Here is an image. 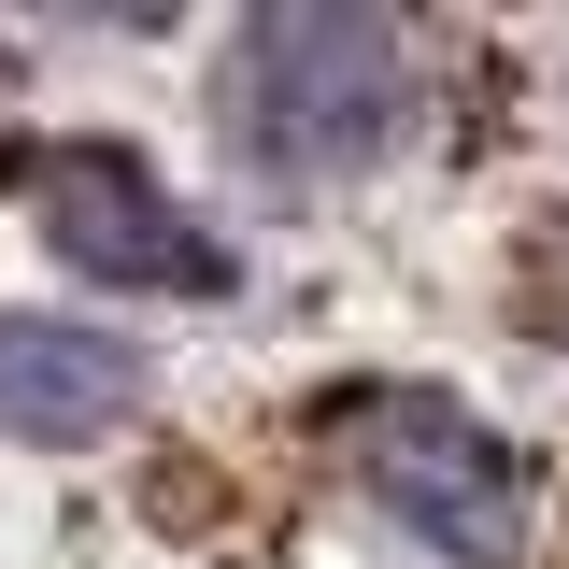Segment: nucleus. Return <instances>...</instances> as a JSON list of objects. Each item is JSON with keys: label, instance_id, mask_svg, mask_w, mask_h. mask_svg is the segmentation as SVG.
<instances>
[{"label": "nucleus", "instance_id": "obj_4", "mask_svg": "<svg viewBox=\"0 0 569 569\" xmlns=\"http://www.w3.org/2000/svg\"><path fill=\"white\" fill-rule=\"evenodd\" d=\"M114 413H142V356L114 328H71V313H0V427L14 441H100Z\"/></svg>", "mask_w": 569, "mask_h": 569}, {"label": "nucleus", "instance_id": "obj_2", "mask_svg": "<svg viewBox=\"0 0 569 569\" xmlns=\"http://www.w3.org/2000/svg\"><path fill=\"white\" fill-rule=\"evenodd\" d=\"M399 129V29L370 0H271L242 29V142L271 171H356Z\"/></svg>", "mask_w": 569, "mask_h": 569}, {"label": "nucleus", "instance_id": "obj_1", "mask_svg": "<svg viewBox=\"0 0 569 569\" xmlns=\"http://www.w3.org/2000/svg\"><path fill=\"white\" fill-rule=\"evenodd\" d=\"M328 441L356 456V485L385 498L427 556H456V569H512L527 556V456L470 399H441V385H342L328 399Z\"/></svg>", "mask_w": 569, "mask_h": 569}, {"label": "nucleus", "instance_id": "obj_3", "mask_svg": "<svg viewBox=\"0 0 569 569\" xmlns=\"http://www.w3.org/2000/svg\"><path fill=\"white\" fill-rule=\"evenodd\" d=\"M29 213H43V242H58L71 271L114 284V299H228V228H200L142 157L71 142V157H43Z\"/></svg>", "mask_w": 569, "mask_h": 569}]
</instances>
